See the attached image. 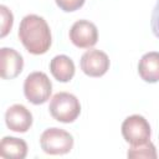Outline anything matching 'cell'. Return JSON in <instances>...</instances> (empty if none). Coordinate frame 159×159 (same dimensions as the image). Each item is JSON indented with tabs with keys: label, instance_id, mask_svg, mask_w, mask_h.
<instances>
[{
	"label": "cell",
	"instance_id": "3957f363",
	"mask_svg": "<svg viewBox=\"0 0 159 159\" xmlns=\"http://www.w3.org/2000/svg\"><path fill=\"white\" fill-rule=\"evenodd\" d=\"M52 93V83L45 72H31L24 82V94L26 99L35 104H43L50 99Z\"/></svg>",
	"mask_w": 159,
	"mask_h": 159
},
{
	"label": "cell",
	"instance_id": "6da1fadb",
	"mask_svg": "<svg viewBox=\"0 0 159 159\" xmlns=\"http://www.w3.org/2000/svg\"><path fill=\"white\" fill-rule=\"evenodd\" d=\"M17 36L26 51L31 55L46 53L52 43V35L48 24L43 17L35 14L22 17Z\"/></svg>",
	"mask_w": 159,
	"mask_h": 159
},
{
	"label": "cell",
	"instance_id": "4fadbf2b",
	"mask_svg": "<svg viewBox=\"0 0 159 159\" xmlns=\"http://www.w3.org/2000/svg\"><path fill=\"white\" fill-rule=\"evenodd\" d=\"M127 157L129 159H157L158 153L155 145L149 140L139 145H130L127 152Z\"/></svg>",
	"mask_w": 159,
	"mask_h": 159
},
{
	"label": "cell",
	"instance_id": "8fae6325",
	"mask_svg": "<svg viewBox=\"0 0 159 159\" xmlns=\"http://www.w3.org/2000/svg\"><path fill=\"white\" fill-rule=\"evenodd\" d=\"M75 63L66 55H57L50 62V72L58 82H70L75 76Z\"/></svg>",
	"mask_w": 159,
	"mask_h": 159
},
{
	"label": "cell",
	"instance_id": "8992f818",
	"mask_svg": "<svg viewBox=\"0 0 159 159\" xmlns=\"http://www.w3.org/2000/svg\"><path fill=\"white\" fill-rule=\"evenodd\" d=\"M109 65L108 55L97 48L87 50L80 60V67L88 77H102L109 70Z\"/></svg>",
	"mask_w": 159,
	"mask_h": 159
},
{
	"label": "cell",
	"instance_id": "7c38bea8",
	"mask_svg": "<svg viewBox=\"0 0 159 159\" xmlns=\"http://www.w3.org/2000/svg\"><path fill=\"white\" fill-rule=\"evenodd\" d=\"M27 150L26 142L16 137H4L0 142V157L5 159H24Z\"/></svg>",
	"mask_w": 159,
	"mask_h": 159
},
{
	"label": "cell",
	"instance_id": "ba28073f",
	"mask_svg": "<svg viewBox=\"0 0 159 159\" xmlns=\"http://www.w3.org/2000/svg\"><path fill=\"white\" fill-rule=\"evenodd\" d=\"M32 113L24 104H12L5 112L6 127L16 133H26L32 125Z\"/></svg>",
	"mask_w": 159,
	"mask_h": 159
},
{
	"label": "cell",
	"instance_id": "30bf717a",
	"mask_svg": "<svg viewBox=\"0 0 159 159\" xmlns=\"http://www.w3.org/2000/svg\"><path fill=\"white\" fill-rule=\"evenodd\" d=\"M138 75L144 82H159V52L150 51L140 57L138 62Z\"/></svg>",
	"mask_w": 159,
	"mask_h": 159
},
{
	"label": "cell",
	"instance_id": "277c9868",
	"mask_svg": "<svg viewBox=\"0 0 159 159\" xmlns=\"http://www.w3.org/2000/svg\"><path fill=\"white\" fill-rule=\"evenodd\" d=\"M41 149L50 155H63L72 150L73 137L65 129L48 128L40 135Z\"/></svg>",
	"mask_w": 159,
	"mask_h": 159
},
{
	"label": "cell",
	"instance_id": "2e32d148",
	"mask_svg": "<svg viewBox=\"0 0 159 159\" xmlns=\"http://www.w3.org/2000/svg\"><path fill=\"white\" fill-rule=\"evenodd\" d=\"M150 27L153 34L159 39V0L157 1L153 12H152V19H150Z\"/></svg>",
	"mask_w": 159,
	"mask_h": 159
},
{
	"label": "cell",
	"instance_id": "7a4b0ae2",
	"mask_svg": "<svg viewBox=\"0 0 159 159\" xmlns=\"http://www.w3.org/2000/svg\"><path fill=\"white\" fill-rule=\"evenodd\" d=\"M48 111L51 117L61 123L75 122L81 113V103L78 98L68 92H58L52 96Z\"/></svg>",
	"mask_w": 159,
	"mask_h": 159
},
{
	"label": "cell",
	"instance_id": "5bb4252c",
	"mask_svg": "<svg viewBox=\"0 0 159 159\" xmlns=\"http://www.w3.org/2000/svg\"><path fill=\"white\" fill-rule=\"evenodd\" d=\"M0 15H1V27H0V37H5L12 29L14 24V15L7 6H0Z\"/></svg>",
	"mask_w": 159,
	"mask_h": 159
},
{
	"label": "cell",
	"instance_id": "52a82bcc",
	"mask_svg": "<svg viewBox=\"0 0 159 159\" xmlns=\"http://www.w3.org/2000/svg\"><path fill=\"white\" fill-rule=\"evenodd\" d=\"M71 42L78 48H92L98 41L97 26L88 20H77L68 32Z\"/></svg>",
	"mask_w": 159,
	"mask_h": 159
},
{
	"label": "cell",
	"instance_id": "9c48e42d",
	"mask_svg": "<svg viewBox=\"0 0 159 159\" xmlns=\"http://www.w3.org/2000/svg\"><path fill=\"white\" fill-rule=\"evenodd\" d=\"M24 68L22 56L14 48H0V76L2 80H12L17 77Z\"/></svg>",
	"mask_w": 159,
	"mask_h": 159
},
{
	"label": "cell",
	"instance_id": "5b68a950",
	"mask_svg": "<svg viewBox=\"0 0 159 159\" xmlns=\"http://www.w3.org/2000/svg\"><path fill=\"white\" fill-rule=\"evenodd\" d=\"M122 135L129 145H139L150 140L152 129L149 122L140 114H132L122 123Z\"/></svg>",
	"mask_w": 159,
	"mask_h": 159
},
{
	"label": "cell",
	"instance_id": "9a60e30c",
	"mask_svg": "<svg viewBox=\"0 0 159 159\" xmlns=\"http://www.w3.org/2000/svg\"><path fill=\"white\" fill-rule=\"evenodd\" d=\"M55 1H56V5L61 10L66 12H72L82 7L86 0H55Z\"/></svg>",
	"mask_w": 159,
	"mask_h": 159
}]
</instances>
